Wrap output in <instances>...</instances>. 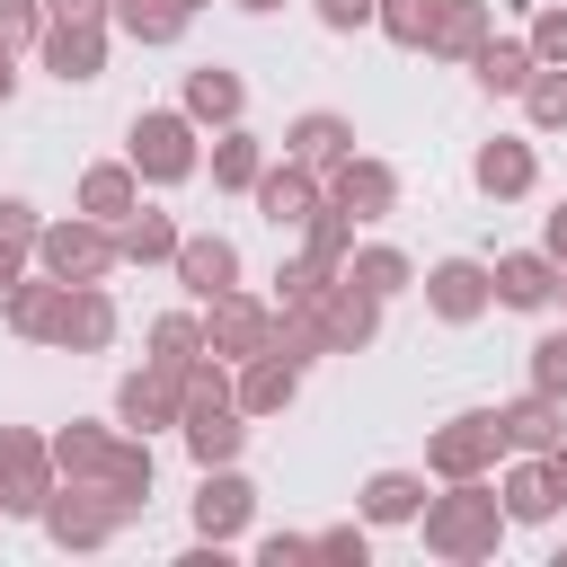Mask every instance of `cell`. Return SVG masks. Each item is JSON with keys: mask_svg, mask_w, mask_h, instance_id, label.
I'll return each instance as SVG.
<instances>
[{"mask_svg": "<svg viewBox=\"0 0 567 567\" xmlns=\"http://www.w3.org/2000/svg\"><path fill=\"white\" fill-rule=\"evenodd\" d=\"M505 532H514V514H505V496H496L487 478H443V496H425V514H416V540H425V558H443V567L496 558Z\"/></svg>", "mask_w": 567, "mask_h": 567, "instance_id": "obj_1", "label": "cell"}, {"mask_svg": "<svg viewBox=\"0 0 567 567\" xmlns=\"http://www.w3.org/2000/svg\"><path fill=\"white\" fill-rule=\"evenodd\" d=\"M195 115L186 106H142L133 115V133H124V159L142 168V186H186L195 168H204V151H195Z\"/></svg>", "mask_w": 567, "mask_h": 567, "instance_id": "obj_2", "label": "cell"}, {"mask_svg": "<svg viewBox=\"0 0 567 567\" xmlns=\"http://www.w3.org/2000/svg\"><path fill=\"white\" fill-rule=\"evenodd\" d=\"M35 266H44L53 284H106V275L124 266L115 221H97V213H62V221H44V230H35Z\"/></svg>", "mask_w": 567, "mask_h": 567, "instance_id": "obj_3", "label": "cell"}, {"mask_svg": "<svg viewBox=\"0 0 567 567\" xmlns=\"http://www.w3.org/2000/svg\"><path fill=\"white\" fill-rule=\"evenodd\" d=\"M496 461H505L496 408H461V416H443V425L425 434V478H487Z\"/></svg>", "mask_w": 567, "mask_h": 567, "instance_id": "obj_4", "label": "cell"}, {"mask_svg": "<svg viewBox=\"0 0 567 567\" xmlns=\"http://www.w3.org/2000/svg\"><path fill=\"white\" fill-rule=\"evenodd\" d=\"M53 487H62V470H53V434H35V425H0V514L35 523Z\"/></svg>", "mask_w": 567, "mask_h": 567, "instance_id": "obj_5", "label": "cell"}, {"mask_svg": "<svg viewBox=\"0 0 567 567\" xmlns=\"http://www.w3.org/2000/svg\"><path fill=\"white\" fill-rule=\"evenodd\" d=\"M186 523H195V540H239L248 523H257V478L239 470V461H221V470H195V505H186Z\"/></svg>", "mask_w": 567, "mask_h": 567, "instance_id": "obj_6", "label": "cell"}, {"mask_svg": "<svg viewBox=\"0 0 567 567\" xmlns=\"http://www.w3.org/2000/svg\"><path fill=\"white\" fill-rule=\"evenodd\" d=\"M204 346L221 354V363H248V354H275V301H257V292H213L204 301Z\"/></svg>", "mask_w": 567, "mask_h": 567, "instance_id": "obj_7", "label": "cell"}, {"mask_svg": "<svg viewBox=\"0 0 567 567\" xmlns=\"http://www.w3.org/2000/svg\"><path fill=\"white\" fill-rule=\"evenodd\" d=\"M425 310H434L443 328L487 319V310H496V266H487V257H434V266H425Z\"/></svg>", "mask_w": 567, "mask_h": 567, "instance_id": "obj_8", "label": "cell"}, {"mask_svg": "<svg viewBox=\"0 0 567 567\" xmlns=\"http://www.w3.org/2000/svg\"><path fill=\"white\" fill-rule=\"evenodd\" d=\"M35 523H44V540H53V549H106V540L124 532V514H115L97 487H80V478H62V487L44 496V514H35Z\"/></svg>", "mask_w": 567, "mask_h": 567, "instance_id": "obj_9", "label": "cell"}, {"mask_svg": "<svg viewBox=\"0 0 567 567\" xmlns=\"http://www.w3.org/2000/svg\"><path fill=\"white\" fill-rule=\"evenodd\" d=\"M35 53L62 89H89V80H106V18H44Z\"/></svg>", "mask_w": 567, "mask_h": 567, "instance_id": "obj_10", "label": "cell"}, {"mask_svg": "<svg viewBox=\"0 0 567 567\" xmlns=\"http://www.w3.org/2000/svg\"><path fill=\"white\" fill-rule=\"evenodd\" d=\"M319 177H328V204H346L354 221H390V213H399V168L372 159V151H346V159L319 168Z\"/></svg>", "mask_w": 567, "mask_h": 567, "instance_id": "obj_11", "label": "cell"}, {"mask_svg": "<svg viewBox=\"0 0 567 567\" xmlns=\"http://www.w3.org/2000/svg\"><path fill=\"white\" fill-rule=\"evenodd\" d=\"M177 416H186V381H177V372L142 363V372L115 381V425H124V434H159V425H177Z\"/></svg>", "mask_w": 567, "mask_h": 567, "instance_id": "obj_12", "label": "cell"}, {"mask_svg": "<svg viewBox=\"0 0 567 567\" xmlns=\"http://www.w3.org/2000/svg\"><path fill=\"white\" fill-rule=\"evenodd\" d=\"M470 186H478L487 204H523V195L540 186V151H532L523 133H496V142H478V159H470Z\"/></svg>", "mask_w": 567, "mask_h": 567, "instance_id": "obj_13", "label": "cell"}, {"mask_svg": "<svg viewBox=\"0 0 567 567\" xmlns=\"http://www.w3.org/2000/svg\"><path fill=\"white\" fill-rule=\"evenodd\" d=\"M381 292H363L354 275H337L328 292H319V328H328V354H363L372 337H381Z\"/></svg>", "mask_w": 567, "mask_h": 567, "instance_id": "obj_14", "label": "cell"}, {"mask_svg": "<svg viewBox=\"0 0 567 567\" xmlns=\"http://www.w3.org/2000/svg\"><path fill=\"white\" fill-rule=\"evenodd\" d=\"M319 204H328V177H319V168H301V159H266V177H257V213H266L275 230H301Z\"/></svg>", "mask_w": 567, "mask_h": 567, "instance_id": "obj_15", "label": "cell"}, {"mask_svg": "<svg viewBox=\"0 0 567 567\" xmlns=\"http://www.w3.org/2000/svg\"><path fill=\"white\" fill-rule=\"evenodd\" d=\"M115 328H124V319H115V292H106V284H71V292H62V319H53V346H62V354H106Z\"/></svg>", "mask_w": 567, "mask_h": 567, "instance_id": "obj_16", "label": "cell"}, {"mask_svg": "<svg viewBox=\"0 0 567 567\" xmlns=\"http://www.w3.org/2000/svg\"><path fill=\"white\" fill-rule=\"evenodd\" d=\"M151 478H159V461H151V434H115V452H106V470L97 478H80V487H97L124 523L151 505Z\"/></svg>", "mask_w": 567, "mask_h": 567, "instance_id": "obj_17", "label": "cell"}, {"mask_svg": "<svg viewBox=\"0 0 567 567\" xmlns=\"http://www.w3.org/2000/svg\"><path fill=\"white\" fill-rule=\"evenodd\" d=\"M177 284H186L195 310H204L213 292H230V284H239V239H221V230H186V239H177Z\"/></svg>", "mask_w": 567, "mask_h": 567, "instance_id": "obj_18", "label": "cell"}, {"mask_svg": "<svg viewBox=\"0 0 567 567\" xmlns=\"http://www.w3.org/2000/svg\"><path fill=\"white\" fill-rule=\"evenodd\" d=\"M177 106H186L195 124H213V133H221V124H239V115H248V80H239L230 62H195V71H186V89H177Z\"/></svg>", "mask_w": 567, "mask_h": 567, "instance_id": "obj_19", "label": "cell"}, {"mask_svg": "<svg viewBox=\"0 0 567 567\" xmlns=\"http://www.w3.org/2000/svg\"><path fill=\"white\" fill-rule=\"evenodd\" d=\"M558 275H567V266H558L549 248H505V257H496V301H505V310H549V301H558Z\"/></svg>", "mask_w": 567, "mask_h": 567, "instance_id": "obj_20", "label": "cell"}, {"mask_svg": "<svg viewBox=\"0 0 567 567\" xmlns=\"http://www.w3.org/2000/svg\"><path fill=\"white\" fill-rule=\"evenodd\" d=\"M62 292H71V284H53V275H18V284L0 292V319H9V337H27V346H53Z\"/></svg>", "mask_w": 567, "mask_h": 567, "instance_id": "obj_21", "label": "cell"}, {"mask_svg": "<svg viewBox=\"0 0 567 567\" xmlns=\"http://www.w3.org/2000/svg\"><path fill=\"white\" fill-rule=\"evenodd\" d=\"M346 151H354V124L337 106H310V115L284 124V159H301V168H337Z\"/></svg>", "mask_w": 567, "mask_h": 567, "instance_id": "obj_22", "label": "cell"}, {"mask_svg": "<svg viewBox=\"0 0 567 567\" xmlns=\"http://www.w3.org/2000/svg\"><path fill=\"white\" fill-rule=\"evenodd\" d=\"M496 425H505V452H549V443L567 434V399L523 390V399H505V408H496Z\"/></svg>", "mask_w": 567, "mask_h": 567, "instance_id": "obj_23", "label": "cell"}, {"mask_svg": "<svg viewBox=\"0 0 567 567\" xmlns=\"http://www.w3.org/2000/svg\"><path fill=\"white\" fill-rule=\"evenodd\" d=\"M142 346H151L142 363H159V372H177V381H186V372H195V363L213 354V346H204V310H159Z\"/></svg>", "mask_w": 567, "mask_h": 567, "instance_id": "obj_24", "label": "cell"}, {"mask_svg": "<svg viewBox=\"0 0 567 567\" xmlns=\"http://www.w3.org/2000/svg\"><path fill=\"white\" fill-rule=\"evenodd\" d=\"M540 71V53H532V35H487L478 44V62H470V80L487 89V97H523V80Z\"/></svg>", "mask_w": 567, "mask_h": 567, "instance_id": "obj_25", "label": "cell"}, {"mask_svg": "<svg viewBox=\"0 0 567 567\" xmlns=\"http://www.w3.org/2000/svg\"><path fill=\"white\" fill-rule=\"evenodd\" d=\"M80 213H97V221L142 213V168H133V159H97V168H80Z\"/></svg>", "mask_w": 567, "mask_h": 567, "instance_id": "obj_26", "label": "cell"}, {"mask_svg": "<svg viewBox=\"0 0 567 567\" xmlns=\"http://www.w3.org/2000/svg\"><path fill=\"white\" fill-rule=\"evenodd\" d=\"M301 399V363H284V354H248L239 363V408L248 416H284Z\"/></svg>", "mask_w": 567, "mask_h": 567, "instance_id": "obj_27", "label": "cell"}, {"mask_svg": "<svg viewBox=\"0 0 567 567\" xmlns=\"http://www.w3.org/2000/svg\"><path fill=\"white\" fill-rule=\"evenodd\" d=\"M354 505H363V523H416L425 514V470H372L354 487Z\"/></svg>", "mask_w": 567, "mask_h": 567, "instance_id": "obj_28", "label": "cell"}, {"mask_svg": "<svg viewBox=\"0 0 567 567\" xmlns=\"http://www.w3.org/2000/svg\"><path fill=\"white\" fill-rule=\"evenodd\" d=\"M257 177H266V142L248 124H221L213 133V186L221 195H257Z\"/></svg>", "mask_w": 567, "mask_h": 567, "instance_id": "obj_29", "label": "cell"}, {"mask_svg": "<svg viewBox=\"0 0 567 567\" xmlns=\"http://www.w3.org/2000/svg\"><path fill=\"white\" fill-rule=\"evenodd\" d=\"M177 221L159 213V204H142V213H124L115 221V248H124V266H177Z\"/></svg>", "mask_w": 567, "mask_h": 567, "instance_id": "obj_30", "label": "cell"}, {"mask_svg": "<svg viewBox=\"0 0 567 567\" xmlns=\"http://www.w3.org/2000/svg\"><path fill=\"white\" fill-rule=\"evenodd\" d=\"M496 496H505V514H514V523H549V514H558V487H549L540 452H514V461H505V478H496Z\"/></svg>", "mask_w": 567, "mask_h": 567, "instance_id": "obj_31", "label": "cell"}, {"mask_svg": "<svg viewBox=\"0 0 567 567\" xmlns=\"http://www.w3.org/2000/svg\"><path fill=\"white\" fill-rule=\"evenodd\" d=\"M496 35V9L487 0H443V27H434V62H478V44Z\"/></svg>", "mask_w": 567, "mask_h": 567, "instance_id": "obj_32", "label": "cell"}, {"mask_svg": "<svg viewBox=\"0 0 567 567\" xmlns=\"http://www.w3.org/2000/svg\"><path fill=\"white\" fill-rule=\"evenodd\" d=\"M186 27H195L186 0H115V35H133V44H177Z\"/></svg>", "mask_w": 567, "mask_h": 567, "instance_id": "obj_33", "label": "cell"}, {"mask_svg": "<svg viewBox=\"0 0 567 567\" xmlns=\"http://www.w3.org/2000/svg\"><path fill=\"white\" fill-rule=\"evenodd\" d=\"M106 452H115V434H106V425H89V416L53 425V470H62V478H97V470H106Z\"/></svg>", "mask_w": 567, "mask_h": 567, "instance_id": "obj_34", "label": "cell"}, {"mask_svg": "<svg viewBox=\"0 0 567 567\" xmlns=\"http://www.w3.org/2000/svg\"><path fill=\"white\" fill-rule=\"evenodd\" d=\"M346 275H354L363 292H381V301H399V292L416 284V266H408V248H390V239H372V248H354V257H346Z\"/></svg>", "mask_w": 567, "mask_h": 567, "instance_id": "obj_35", "label": "cell"}, {"mask_svg": "<svg viewBox=\"0 0 567 567\" xmlns=\"http://www.w3.org/2000/svg\"><path fill=\"white\" fill-rule=\"evenodd\" d=\"M301 257H319V266L346 275V257H354V213H346V204H319V213L301 221Z\"/></svg>", "mask_w": 567, "mask_h": 567, "instance_id": "obj_36", "label": "cell"}, {"mask_svg": "<svg viewBox=\"0 0 567 567\" xmlns=\"http://www.w3.org/2000/svg\"><path fill=\"white\" fill-rule=\"evenodd\" d=\"M399 53H425L434 44V27H443V0H381V18H372Z\"/></svg>", "mask_w": 567, "mask_h": 567, "instance_id": "obj_37", "label": "cell"}, {"mask_svg": "<svg viewBox=\"0 0 567 567\" xmlns=\"http://www.w3.org/2000/svg\"><path fill=\"white\" fill-rule=\"evenodd\" d=\"M523 115H532V133H567V62H540L523 80Z\"/></svg>", "mask_w": 567, "mask_h": 567, "instance_id": "obj_38", "label": "cell"}, {"mask_svg": "<svg viewBox=\"0 0 567 567\" xmlns=\"http://www.w3.org/2000/svg\"><path fill=\"white\" fill-rule=\"evenodd\" d=\"M532 390H549V399H567V328H549V337H532Z\"/></svg>", "mask_w": 567, "mask_h": 567, "instance_id": "obj_39", "label": "cell"}, {"mask_svg": "<svg viewBox=\"0 0 567 567\" xmlns=\"http://www.w3.org/2000/svg\"><path fill=\"white\" fill-rule=\"evenodd\" d=\"M44 44V0H0V53Z\"/></svg>", "mask_w": 567, "mask_h": 567, "instance_id": "obj_40", "label": "cell"}, {"mask_svg": "<svg viewBox=\"0 0 567 567\" xmlns=\"http://www.w3.org/2000/svg\"><path fill=\"white\" fill-rule=\"evenodd\" d=\"M35 230H44V213L27 195H0V248H27L35 257Z\"/></svg>", "mask_w": 567, "mask_h": 567, "instance_id": "obj_41", "label": "cell"}, {"mask_svg": "<svg viewBox=\"0 0 567 567\" xmlns=\"http://www.w3.org/2000/svg\"><path fill=\"white\" fill-rule=\"evenodd\" d=\"M532 53L540 62H567V0H540L532 9Z\"/></svg>", "mask_w": 567, "mask_h": 567, "instance_id": "obj_42", "label": "cell"}, {"mask_svg": "<svg viewBox=\"0 0 567 567\" xmlns=\"http://www.w3.org/2000/svg\"><path fill=\"white\" fill-rule=\"evenodd\" d=\"M319 558H337V567H363V558H372V532H363V523H328V532H319Z\"/></svg>", "mask_w": 567, "mask_h": 567, "instance_id": "obj_43", "label": "cell"}, {"mask_svg": "<svg viewBox=\"0 0 567 567\" xmlns=\"http://www.w3.org/2000/svg\"><path fill=\"white\" fill-rule=\"evenodd\" d=\"M310 9H319V27H328V35H363V27L381 18V0H310Z\"/></svg>", "mask_w": 567, "mask_h": 567, "instance_id": "obj_44", "label": "cell"}, {"mask_svg": "<svg viewBox=\"0 0 567 567\" xmlns=\"http://www.w3.org/2000/svg\"><path fill=\"white\" fill-rule=\"evenodd\" d=\"M257 558H266V567H292V558H319V532H266V540H257Z\"/></svg>", "mask_w": 567, "mask_h": 567, "instance_id": "obj_45", "label": "cell"}, {"mask_svg": "<svg viewBox=\"0 0 567 567\" xmlns=\"http://www.w3.org/2000/svg\"><path fill=\"white\" fill-rule=\"evenodd\" d=\"M540 248H549V257H558V266H567V195H558V204H549V213H540Z\"/></svg>", "mask_w": 567, "mask_h": 567, "instance_id": "obj_46", "label": "cell"}, {"mask_svg": "<svg viewBox=\"0 0 567 567\" xmlns=\"http://www.w3.org/2000/svg\"><path fill=\"white\" fill-rule=\"evenodd\" d=\"M44 18H106L115 27V0H44Z\"/></svg>", "mask_w": 567, "mask_h": 567, "instance_id": "obj_47", "label": "cell"}, {"mask_svg": "<svg viewBox=\"0 0 567 567\" xmlns=\"http://www.w3.org/2000/svg\"><path fill=\"white\" fill-rule=\"evenodd\" d=\"M540 470H549V487H558V505H567V434H558V443L540 452Z\"/></svg>", "mask_w": 567, "mask_h": 567, "instance_id": "obj_48", "label": "cell"}, {"mask_svg": "<svg viewBox=\"0 0 567 567\" xmlns=\"http://www.w3.org/2000/svg\"><path fill=\"white\" fill-rule=\"evenodd\" d=\"M18 275H27V248H0V292H9Z\"/></svg>", "mask_w": 567, "mask_h": 567, "instance_id": "obj_49", "label": "cell"}, {"mask_svg": "<svg viewBox=\"0 0 567 567\" xmlns=\"http://www.w3.org/2000/svg\"><path fill=\"white\" fill-rule=\"evenodd\" d=\"M18 97V53H0V106Z\"/></svg>", "mask_w": 567, "mask_h": 567, "instance_id": "obj_50", "label": "cell"}, {"mask_svg": "<svg viewBox=\"0 0 567 567\" xmlns=\"http://www.w3.org/2000/svg\"><path fill=\"white\" fill-rule=\"evenodd\" d=\"M230 9H248V18H266V9H284V0H230Z\"/></svg>", "mask_w": 567, "mask_h": 567, "instance_id": "obj_51", "label": "cell"}, {"mask_svg": "<svg viewBox=\"0 0 567 567\" xmlns=\"http://www.w3.org/2000/svg\"><path fill=\"white\" fill-rule=\"evenodd\" d=\"M186 9H213V0H186Z\"/></svg>", "mask_w": 567, "mask_h": 567, "instance_id": "obj_52", "label": "cell"}, {"mask_svg": "<svg viewBox=\"0 0 567 567\" xmlns=\"http://www.w3.org/2000/svg\"><path fill=\"white\" fill-rule=\"evenodd\" d=\"M558 301H567V275H558Z\"/></svg>", "mask_w": 567, "mask_h": 567, "instance_id": "obj_53", "label": "cell"}]
</instances>
